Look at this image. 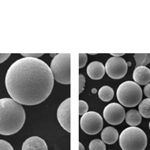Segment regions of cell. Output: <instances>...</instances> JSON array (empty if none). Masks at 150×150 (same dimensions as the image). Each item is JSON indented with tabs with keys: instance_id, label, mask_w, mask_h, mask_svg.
Returning <instances> with one entry per match:
<instances>
[{
	"instance_id": "4dcf8cb0",
	"label": "cell",
	"mask_w": 150,
	"mask_h": 150,
	"mask_svg": "<svg viewBox=\"0 0 150 150\" xmlns=\"http://www.w3.org/2000/svg\"><path fill=\"white\" fill-rule=\"evenodd\" d=\"M149 129H150V122H149Z\"/></svg>"
},
{
	"instance_id": "7402d4cb",
	"label": "cell",
	"mask_w": 150,
	"mask_h": 150,
	"mask_svg": "<svg viewBox=\"0 0 150 150\" xmlns=\"http://www.w3.org/2000/svg\"><path fill=\"white\" fill-rule=\"evenodd\" d=\"M0 150H14V149L8 142L0 140Z\"/></svg>"
},
{
	"instance_id": "ba28073f",
	"label": "cell",
	"mask_w": 150,
	"mask_h": 150,
	"mask_svg": "<svg viewBox=\"0 0 150 150\" xmlns=\"http://www.w3.org/2000/svg\"><path fill=\"white\" fill-rule=\"evenodd\" d=\"M125 111L122 106L117 103H111L104 110V118L106 122L112 125L121 124L125 119Z\"/></svg>"
},
{
	"instance_id": "3957f363",
	"label": "cell",
	"mask_w": 150,
	"mask_h": 150,
	"mask_svg": "<svg viewBox=\"0 0 150 150\" xmlns=\"http://www.w3.org/2000/svg\"><path fill=\"white\" fill-rule=\"evenodd\" d=\"M148 140L145 132L137 127H129L120 136V145L122 150H145Z\"/></svg>"
},
{
	"instance_id": "6da1fadb",
	"label": "cell",
	"mask_w": 150,
	"mask_h": 150,
	"mask_svg": "<svg viewBox=\"0 0 150 150\" xmlns=\"http://www.w3.org/2000/svg\"><path fill=\"white\" fill-rule=\"evenodd\" d=\"M54 78L51 69L38 58L17 60L5 75V86L12 99L23 105H36L51 94Z\"/></svg>"
},
{
	"instance_id": "2e32d148",
	"label": "cell",
	"mask_w": 150,
	"mask_h": 150,
	"mask_svg": "<svg viewBox=\"0 0 150 150\" xmlns=\"http://www.w3.org/2000/svg\"><path fill=\"white\" fill-rule=\"evenodd\" d=\"M139 112L142 116L146 119L150 118V98H146L139 104Z\"/></svg>"
},
{
	"instance_id": "30bf717a",
	"label": "cell",
	"mask_w": 150,
	"mask_h": 150,
	"mask_svg": "<svg viewBox=\"0 0 150 150\" xmlns=\"http://www.w3.org/2000/svg\"><path fill=\"white\" fill-rule=\"evenodd\" d=\"M22 150H48L45 140L39 137H31L24 141Z\"/></svg>"
},
{
	"instance_id": "8992f818",
	"label": "cell",
	"mask_w": 150,
	"mask_h": 150,
	"mask_svg": "<svg viewBox=\"0 0 150 150\" xmlns=\"http://www.w3.org/2000/svg\"><path fill=\"white\" fill-rule=\"evenodd\" d=\"M80 128L88 134H97L103 127V119L98 112L90 111L86 112L80 119Z\"/></svg>"
},
{
	"instance_id": "52a82bcc",
	"label": "cell",
	"mask_w": 150,
	"mask_h": 150,
	"mask_svg": "<svg viewBox=\"0 0 150 150\" xmlns=\"http://www.w3.org/2000/svg\"><path fill=\"white\" fill-rule=\"evenodd\" d=\"M105 70L110 77L115 80L121 79L125 76L128 71V65L124 59L112 56L108 60Z\"/></svg>"
},
{
	"instance_id": "d4e9b609",
	"label": "cell",
	"mask_w": 150,
	"mask_h": 150,
	"mask_svg": "<svg viewBox=\"0 0 150 150\" xmlns=\"http://www.w3.org/2000/svg\"><path fill=\"white\" fill-rule=\"evenodd\" d=\"M143 91H144V94L145 96H146L148 98H150V83L146 84L143 89Z\"/></svg>"
},
{
	"instance_id": "e0dca14e",
	"label": "cell",
	"mask_w": 150,
	"mask_h": 150,
	"mask_svg": "<svg viewBox=\"0 0 150 150\" xmlns=\"http://www.w3.org/2000/svg\"><path fill=\"white\" fill-rule=\"evenodd\" d=\"M136 61L137 67L146 66L150 63V54L149 53H137L134 55Z\"/></svg>"
},
{
	"instance_id": "4fadbf2b",
	"label": "cell",
	"mask_w": 150,
	"mask_h": 150,
	"mask_svg": "<svg viewBox=\"0 0 150 150\" xmlns=\"http://www.w3.org/2000/svg\"><path fill=\"white\" fill-rule=\"evenodd\" d=\"M101 139L104 143L107 144H113L119 139L118 131L113 127H107L101 132Z\"/></svg>"
},
{
	"instance_id": "4316f807",
	"label": "cell",
	"mask_w": 150,
	"mask_h": 150,
	"mask_svg": "<svg viewBox=\"0 0 150 150\" xmlns=\"http://www.w3.org/2000/svg\"><path fill=\"white\" fill-rule=\"evenodd\" d=\"M79 150H85L83 145L82 143H80V142L79 143Z\"/></svg>"
},
{
	"instance_id": "9c48e42d",
	"label": "cell",
	"mask_w": 150,
	"mask_h": 150,
	"mask_svg": "<svg viewBox=\"0 0 150 150\" xmlns=\"http://www.w3.org/2000/svg\"><path fill=\"white\" fill-rule=\"evenodd\" d=\"M57 119L61 126L71 132V98H68L60 104L57 110Z\"/></svg>"
},
{
	"instance_id": "603a6c76",
	"label": "cell",
	"mask_w": 150,
	"mask_h": 150,
	"mask_svg": "<svg viewBox=\"0 0 150 150\" xmlns=\"http://www.w3.org/2000/svg\"><path fill=\"white\" fill-rule=\"evenodd\" d=\"M44 53H21L23 57H32V58H38L43 56Z\"/></svg>"
},
{
	"instance_id": "ffe728a7",
	"label": "cell",
	"mask_w": 150,
	"mask_h": 150,
	"mask_svg": "<svg viewBox=\"0 0 150 150\" xmlns=\"http://www.w3.org/2000/svg\"><path fill=\"white\" fill-rule=\"evenodd\" d=\"M87 55L85 53H80L79 54V68H83L87 62Z\"/></svg>"
},
{
	"instance_id": "484cf974",
	"label": "cell",
	"mask_w": 150,
	"mask_h": 150,
	"mask_svg": "<svg viewBox=\"0 0 150 150\" xmlns=\"http://www.w3.org/2000/svg\"><path fill=\"white\" fill-rule=\"evenodd\" d=\"M112 56H114V57H120V56H123L125 55L124 53H111Z\"/></svg>"
},
{
	"instance_id": "ac0fdd59",
	"label": "cell",
	"mask_w": 150,
	"mask_h": 150,
	"mask_svg": "<svg viewBox=\"0 0 150 150\" xmlns=\"http://www.w3.org/2000/svg\"><path fill=\"white\" fill-rule=\"evenodd\" d=\"M89 150H106L104 141L99 139H95L89 143Z\"/></svg>"
},
{
	"instance_id": "f546056e",
	"label": "cell",
	"mask_w": 150,
	"mask_h": 150,
	"mask_svg": "<svg viewBox=\"0 0 150 150\" xmlns=\"http://www.w3.org/2000/svg\"><path fill=\"white\" fill-rule=\"evenodd\" d=\"M127 65H128V66H130V65H131V62H128V63H127Z\"/></svg>"
},
{
	"instance_id": "5bb4252c",
	"label": "cell",
	"mask_w": 150,
	"mask_h": 150,
	"mask_svg": "<svg viewBox=\"0 0 150 150\" xmlns=\"http://www.w3.org/2000/svg\"><path fill=\"white\" fill-rule=\"evenodd\" d=\"M125 121L130 126L136 127L142 122V116L139 111L136 110H130L125 114Z\"/></svg>"
},
{
	"instance_id": "cb8c5ba5",
	"label": "cell",
	"mask_w": 150,
	"mask_h": 150,
	"mask_svg": "<svg viewBox=\"0 0 150 150\" xmlns=\"http://www.w3.org/2000/svg\"><path fill=\"white\" fill-rule=\"evenodd\" d=\"M11 54L10 53H5V54H3V53H0V63H2L5 60H7L10 57Z\"/></svg>"
},
{
	"instance_id": "44dd1931",
	"label": "cell",
	"mask_w": 150,
	"mask_h": 150,
	"mask_svg": "<svg viewBox=\"0 0 150 150\" xmlns=\"http://www.w3.org/2000/svg\"><path fill=\"white\" fill-rule=\"evenodd\" d=\"M86 83V79L83 74H79V93H82Z\"/></svg>"
},
{
	"instance_id": "d6986e66",
	"label": "cell",
	"mask_w": 150,
	"mask_h": 150,
	"mask_svg": "<svg viewBox=\"0 0 150 150\" xmlns=\"http://www.w3.org/2000/svg\"><path fill=\"white\" fill-rule=\"evenodd\" d=\"M88 109H89V106L87 103L83 100H80L79 101V115L83 116L85 114L86 112H87Z\"/></svg>"
},
{
	"instance_id": "f1b7e54d",
	"label": "cell",
	"mask_w": 150,
	"mask_h": 150,
	"mask_svg": "<svg viewBox=\"0 0 150 150\" xmlns=\"http://www.w3.org/2000/svg\"><path fill=\"white\" fill-rule=\"evenodd\" d=\"M92 92H94V93H96V89H92Z\"/></svg>"
},
{
	"instance_id": "277c9868",
	"label": "cell",
	"mask_w": 150,
	"mask_h": 150,
	"mask_svg": "<svg viewBox=\"0 0 150 150\" xmlns=\"http://www.w3.org/2000/svg\"><path fill=\"white\" fill-rule=\"evenodd\" d=\"M118 101L127 108H133L141 102L143 92L140 86L133 81L120 84L116 92Z\"/></svg>"
},
{
	"instance_id": "7a4b0ae2",
	"label": "cell",
	"mask_w": 150,
	"mask_h": 150,
	"mask_svg": "<svg viewBox=\"0 0 150 150\" xmlns=\"http://www.w3.org/2000/svg\"><path fill=\"white\" fill-rule=\"evenodd\" d=\"M26 113L21 104L12 98L0 99V134L12 135L23 126Z\"/></svg>"
},
{
	"instance_id": "9a60e30c",
	"label": "cell",
	"mask_w": 150,
	"mask_h": 150,
	"mask_svg": "<svg viewBox=\"0 0 150 150\" xmlns=\"http://www.w3.org/2000/svg\"><path fill=\"white\" fill-rule=\"evenodd\" d=\"M114 96V91L108 86H104L99 89L98 97L103 101H111Z\"/></svg>"
},
{
	"instance_id": "8fae6325",
	"label": "cell",
	"mask_w": 150,
	"mask_h": 150,
	"mask_svg": "<svg viewBox=\"0 0 150 150\" xmlns=\"http://www.w3.org/2000/svg\"><path fill=\"white\" fill-rule=\"evenodd\" d=\"M133 79L140 85H146L150 82V70L146 66L137 67L134 71Z\"/></svg>"
},
{
	"instance_id": "5b68a950",
	"label": "cell",
	"mask_w": 150,
	"mask_h": 150,
	"mask_svg": "<svg viewBox=\"0 0 150 150\" xmlns=\"http://www.w3.org/2000/svg\"><path fill=\"white\" fill-rule=\"evenodd\" d=\"M50 69L53 78L59 83L69 85L71 83V54L59 53L53 59Z\"/></svg>"
},
{
	"instance_id": "7c38bea8",
	"label": "cell",
	"mask_w": 150,
	"mask_h": 150,
	"mask_svg": "<svg viewBox=\"0 0 150 150\" xmlns=\"http://www.w3.org/2000/svg\"><path fill=\"white\" fill-rule=\"evenodd\" d=\"M86 72L92 80H100L105 74V67L100 62H92L87 67Z\"/></svg>"
},
{
	"instance_id": "83f0119b",
	"label": "cell",
	"mask_w": 150,
	"mask_h": 150,
	"mask_svg": "<svg viewBox=\"0 0 150 150\" xmlns=\"http://www.w3.org/2000/svg\"><path fill=\"white\" fill-rule=\"evenodd\" d=\"M56 55H57V54H50V56H53V58H54V57L56 56Z\"/></svg>"
}]
</instances>
